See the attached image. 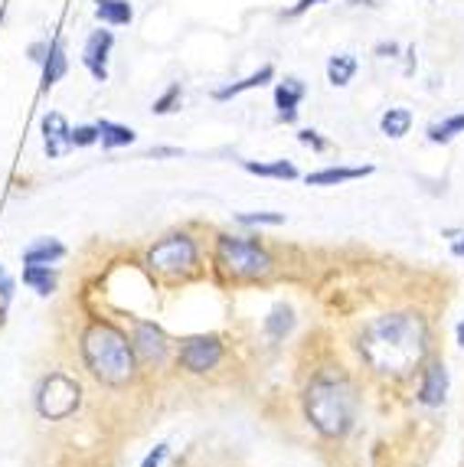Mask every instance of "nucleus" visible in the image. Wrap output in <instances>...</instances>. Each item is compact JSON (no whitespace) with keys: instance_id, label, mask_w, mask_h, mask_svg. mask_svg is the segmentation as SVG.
I'll use <instances>...</instances> for the list:
<instances>
[{"instance_id":"473e14b6","label":"nucleus","mask_w":464,"mask_h":467,"mask_svg":"<svg viewBox=\"0 0 464 467\" xmlns=\"http://www.w3.org/2000/svg\"><path fill=\"white\" fill-rule=\"evenodd\" d=\"M314 4H327V0H298L291 10H288V16H298V14H304L308 7H314Z\"/></svg>"},{"instance_id":"7c9ffc66","label":"nucleus","mask_w":464,"mask_h":467,"mask_svg":"<svg viewBox=\"0 0 464 467\" xmlns=\"http://www.w3.org/2000/svg\"><path fill=\"white\" fill-rule=\"evenodd\" d=\"M47 56H49V43H33V47H30L33 63H47Z\"/></svg>"},{"instance_id":"423d86ee","label":"nucleus","mask_w":464,"mask_h":467,"mask_svg":"<svg viewBox=\"0 0 464 467\" xmlns=\"http://www.w3.org/2000/svg\"><path fill=\"white\" fill-rule=\"evenodd\" d=\"M37 412L39 419L47 421H66L79 412V405H82V386L79 379H72L69 373H49L39 379L37 386Z\"/></svg>"},{"instance_id":"c85d7f7f","label":"nucleus","mask_w":464,"mask_h":467,"mask_svg":"<svg viewBox=\"0 0 464 467\" xmlns=\"http://www.w3.org/2000/svg\"><path fill=\"white\" fill-rule=\"evenodd\" d=\"M14 291H16V281H14V275L7 272V268L0 265V307L7 311L10 307V301H14Z\"/></svg>"},{"instance_id":"c9c22d12","label":"nucleus","mask_w":464,"mask_h":467,"mask_svg":"<svg viewBox=\"0 0 464 467\" xmlns=\"http://www.w3.org/2000/svg\"><path fill=\"white\" fill-rule=\"evenodd\" d=\"M455 334H458V347H461V350H464V320H461V324H458Z\"/></svg>"},{"instance_id":"cd10ccee","label":"nucleus","mask_w":464,"mask_h":467,"mask_svg":"<svg viewBox=\"0 0 464 467\" xmlns=\"http://www.w3.org/2000/svg\"><path fill=\"white\" fill-rule=\"evenodd\" d=\"M298 140H301L304 148H311L314 154H324V150H331V140L321 138L314 128H304V131H298Z\"/></svg>"},{"instance_id":"39448f33","label":"nucleus","mask_w":464,"mask_h":467,"mask_svg":"<svg viewBox=\"0 0 464 467\" xmlns=\"http://www.w3.org/2000/svg\"><path fill=\"white\" fill-rule=\"evenodd\" d=\"M147 265H151V272L163 275V278H186L200 265V245H196V239L190 233L163 235L147 252Z\"/></svg>"},{"instance_id":"0eeeda50","label":"nucleus","mask_w":464,"mask_h":467,"mask_svg":"<svg viewBox=\"0 0 464 467\" xmlns=\"http://www.w3.org/2000/svg\"><path fill=\"white\" fill-rule=\"evenodd\" d=\"M223 357H226V347H223V340H219L216 334L186 337V340L180 343V350H177L180 369H186V373H194V376L213 373V369L223 363Z\"/></svg>"},{"instance_id":"f3484780","label":"nucleus","mask_w":464,"mask_h":467,"mask_svg":"<svg viewBox=\"0 0 464 467\" xmlns=\"http://www.w3.org/2000/svg\"><path fill=\"white\" fill-rule=\"evenodd\" d=\"M95 16H99L101 24L128 26L134 20V7L128 0H95Z\"/></svg>"},{"instance_id":"7ed1b4c3","label":"nucleus","mask_w":464,"mask_h":467,"mask_svg":"<svg viewBox=\"0 0 464 467\" xmlns=\"http://www.w3.org/2000/svg\"><path fill=\"white\" fill-rule=\"evenodd\" d=\"M82 363L109 389H121L138 379V353L134 343L111 320H89L82 330Z\"/></svg>"},{"instance_id":"4c0bfd02","label":"nucleus","mask_w":464,"mask_h":467,"mask_svg":"<svg viewBox=\"0 0 464 467\" xmlns=\"http://www.w3.org/2000/svg\"><path fill=\"white\" fill-rule=\"evenodd\" d=\"M0 16H4V10H0Z\"/></svg>"},{"instance_id":"f257e3e1","label":"nucleus","mask_w":464,"mask_h":467,"mask_svg":"<svg viewBox=\"0 0 464 467\" xmlns=\"http://www.w3.org/2000/svg\"><path fill=\"white\" fill-rule=\"evenodd\" d=\"M356 350L379 376H409L422 367L428 350V327L418 314L393 311L370 320L360 334Z\"/></svg>"},{"instance_id":"f8f14e48","label":"nucleus","mask_w":464,"mask_h":467,"mask_svg":"<svg viewBox=\"0 0 464 467\" xmlns=\"http://www.w3.org/2000/svg\"><path fill=\"white\" fill-rule=\"evenodd\" d=\"M304 95H308V88H304L301 78L291 76L285 82H279V88H275V109H279V118L285 125L298 121V105L304 101Z\"/></svg>"},{"instance_id":"ddd939ff","label":"nucleus","mask_w":464,"mask_h":467,"mask_svg":"<svg viewBox=\"0 0 464 467\" xmlns=\"http://www.w3.org/2000/svg\"><path fill=\"white\" fill-rule=\"evenodd\" d=\"M373 173V164L364 167H324V171H314L304 177L308 187H337V183H350V180H364Z\"/></svg>"},{"instance_id":"393cba45","label":"nucleus","mask_w":464,"mask_h":467,"mask_svg":"<svg viewBox=\"0 0 464 467\" xmlns=\"http://www.w3.org/2000/svg\"><path fill=\"white\" fill-rule=\"evenodd\" d=\"M236 223H239V226H281V223H285V213H239Z\"/></svg>"},{"instance_id":"4468645a","label":"nucleus","mask_w":464,"mask_h":467,"mask_svg":"<svg viewBox=\"0 0 464 467\" xmlns=\"http://www.w3.org/2000/svg\"><path fill=\"white\" fill-rule=\"evenodd\" d=\"M20 258H24V265H56V262L66 258V245H62L59 239L43 235V239H33L30 245L20 252Z\"/></svg>"},{"instance_id":"2eb2a0df","label":"nucleus","mask_w":464,"mask_h":467,"mask_svg":"<svg viewBox=\"0 0 464 467\" xmlns=\"http://www.w3.org/2000/svg\"><path fill=\"white\" fill-rule=\"evenodd\" d=\"M24 285L39 297H49L59 285V275L53 265H24Z\"/></svg>"},{"instance_id":"2f4dec72","label":"nucleus","mask_w":464,"mask_h":467,"mask_svg":"<svg viewBox=\"0 0 464 467\" xmlns=\"http://www.w3.org/2000/svg\"><path fill=\"white\" fill-rule=\"evenodd\" d=\"M376 56H383V59H395V56H399V43H379Z\"/></svg>"},{"instance_id":"9d476101","label":"nucleus","mask_w":464,"mask_h":467,"mask_svg":"<svg viewBox=\"0 0 464 467\" xmlns=\"http://www.w3.org/2000/svg\"><path fill=\"white\" fill-rule=\"evenodd\" d=\"M111 47H115V36H111V30H95L92 36L86 39V56H82V63H86V69L92 72L95 82H105L109 78V53Z\"/></svg>"},{"instance_id":"20e7f679","label":"nucleus","mask_w":464,"mask_h":467,"mask_svg":"<svg viewBox=\"0 0 464 467\" xmlns=\"http://www.w3.org/2000/svg\"><path fill=\"white\" fill-rule=\"evenodd\" d=\"M213 265L229 281H265L275 272V258L258 239L248 235H216Z\"/></svg>"},{"instance_id":"1a4fd4ad","label":"nucleus","mask_w":464,"mask_h":467,"mask_svg":"<svg viewBox=\"0 0 464 467\" xmlns=\"http://www.w3.org/2000/svg\"><path fill=\"white\" fill-rule=\"evenodd\" d=\"M416 399L426 405V409H441V405H445V399H448V369H445V363H441V359L426 363V369H422V379H418Z\"/></svg>"},{"instance_id":"9b49d317","label":"nucleus","mask_w":464,"mask_h":467,"mask_svg":"<svg viewBox=\"0 0 464 467\" xmlns=\"http://www.w3.org/2000/svg\"><path fill=\"white\" fill-rule=\"evenodd\" d=\"M69 121L59 115V111H49V115H43V150H47L49 161H56V157H62L66 150L72 148L69 144Z\"/></svg>"},{"instance_id":"bb28decb","label":"nucleus","mask_w":464,"mask_h":467,"mask_svg":"<svg viewBox=\"0 0 464 467\" xmlns=\"http://www.w3.org/2000/svg\"><path fill=\"white\" fill-rule=\"evenodd\" d=\"M99 125H79V128H72V134H69V144L72 148H92V144H99Z\"/></svg>"},{"instance_id":"f03ea898","label":"nucleus","mask_w":464,"mask_h":467,"mask_svg":"<svg viewBox=\"0 0 464 467\" xmlns=\"http://www.w3.org/2000/svg\"><path fill=\"white\" fill-rule=\"evenodd\" d=\"M304 419L327 441L343 438L356 421V389L341 369H321L304 386Z\"/></svg>"},{"instance_id":"4be33fe9","label":"nucleus","mask_w":464,"mask_h":467,"mask_svg":"<svg viewBox=\"0 0 464 467\" xmlns=\"http://www.w3.org/2000/svg\"><path fill=\"white\" fill-rule=\"evenodd\" d=\"M356 76V56L341 53V56H331V63H327V82L333 88H347Z\"/></svg>"},{"instance_id":"c756f323","label":"nucleus","mask_w":464,"mask_h":467,"mask_svg":"<svg viewBox=\"0 0 464 467\" xmlns=\"http://www.w3.org/2000/svg\"><path fill=\"white\" fill-rule=\"evenodd\" d=\"M167 458H171V444L161 441V444H154V451H147V454H144V461H141V467H161Z\"/></svg>"},{"instance_id":"a211bd4d","label":"nucleus","mask_w":464,"mask_h":467,"mask_svg":"<svg viewBox=\"0 0 464 467\" xmlns=\"http://www.w3.org/2000/svg\"><path fill=\"white\" fill-rule=\"evenodd\" d=\"M66 69H69V59H66V49H62V43L56 39L53 47H49L47 63H43V82H39V88H43V92H49V88H53L56 82L66 76Z\"/></svg>"},{"instance_id":"e433bc0d","label":"nucleus","mask_w":464,"mask_h":467,"mask_svg":"<svg viewBox=\"0 0 464 467\" xmlns=\"http://www.w3.org/2000/svg\"><path fill=\"white\" fill-rule=\"evenodd\" d=\"M353 4H373V0H353Z\"/></svg>"},{"instance_id":"aec40b11","label":"nucleus","mask_w":464,"mask_h":467,"mask_svg":"<svg viewBox=\"0 0 464 467\" xmlns=\"http://www.w3.org/2000/svg\"><path fill=\"white\" fill-rule=\"evenodd\" d=\"M271 78H275V69H271V66H262V69L252 72V76L242 78V82H232V86L216 88V92H213V99H216V101H229V99H236L239 92H248V88H262L265 82H271Z\"/></svg>"},{"instance_id":"5701e85b","label":"nucleus","mask_w":464,"mask_h":467,"mask_svg":"<svg viewBox=\"0 0 464 467\" xmlns=\"http://www.w3.org/2000/svg\"><path fill=\"white\" fill-rule=\"evenodd\" d=\"M409 128H412V111L409 109H389L386 115L379 118V131L386 134V138H393V140L406 138V134H409Z\"/></svg>"},{"instance_id":"412c9836","label":"nucleus","mask_w":464,"mask_h":467,"mask_svg":"<svg viewBox=\"0 0 464 467\" xmlns=\"http://www.w3.org/2000/svg\"><path fill=\"white\" fill-rule=\"evenodd\" d=\"M291 330H294V311L288 304H275L269 311V317H265V334H269V340H285Z\"/></svg>"},{"instance_id":"dca6fc26","label":"nucleus","mask_w":464,"mask_h":467,"mask_svg":"<svg viewBox=\"0 0 464 467\" xmlns=\"http://www.w3.org/2000/svg\"><path fill=\"white\" fill-rule=\"evenodd\" d=\"M239 167L252 177H269V180H298V167L291 161H239Z\"/></svg>"},{"instance_id":"6ab92c4d","label":"nucleus","mask_w":464,"mask_h":467,"mask_svg":"<svg viewBox=\"0 0 464 467\" xmlns=\"http://www.w3.org/2000/svg\"><path fill=\"white\" fill-rule=\"evenodd\" d=\"M99 134H101V148L105 150H115V148H128V144H134V128L128 125H118V121H109V118H101L99 121Z\"/></svg>"},{"instance_id":"b1692460","label":"nucleus","mask_w":464,"mask_h":467,"mask_svg":"<svg viewBox=\"0 0 464 467\" xmlns=\"http://www.w3.org/2000/svg\"><path fill=\"white\" fill-rule=\"evenodd\" d=\"M428 140L432 144H448L451 138H458V134H464V115H451L445 118V121H438V125L428 128Z\"/></svg>"},{"instance_id":"a878e982","label":"nucleus","mask_w":464,"mask_h":467,"mask_svg":"<svg viewBox=\"0 0 464 467\" xmlns=\"http://www.w3.org/2000/svg\"><path fill=\"white\" fill-rule=\"evenodd\" d=\"M180 99H184V88H180V82H174V86L154 101V109L151 111H154V115H171V111L180 109Z\"/></svg>"},{"instance_id":"f704fd0d","label":"nucleus","mask_w":464,"mask_h":467,"mask_svg":"<svg viewBox=\"0 0 464 467\" xmlns=\"http://www.w3.org/2000/svg\"><path fill=\"white\" fill-rule=\"evenodd\" d=\"M455 235H458V239L451 242V252H455L458 258H464V233H455Z\"/></svg>"},{"instance_id":"6e6552de","label":"nucleus","mask_w":464,"mask_h":467,"mask_svg":"<svg viewBox=\"0 0 464 467\" xmlns=\"http://www.w3.org/2000/svg\"><path fill=\"white\" fill-rule=\"evenodd\" d=\"M132 343H134L138 359H144V363H151V367H163V359H167V353H171L167 334H163L161 324H154V320H141L138 327H134Z\"/></svg>"},{"instance_id":"72a5a7b5","label":"nucleus","mask_w":464,"mask_h":467,"mask_svg":"<svg viewBox=\"0 0 464 467\" xmlns=\"http://www.w3.org/2000/svg\"><path fill=\"white\" fill-rule=\"evenodd\" d=\"M151 157H180V148H151Z\"/></svg>"}]
</instances>
